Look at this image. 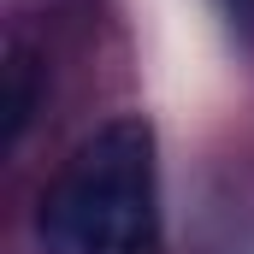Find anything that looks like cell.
Listing matches in <instances>:
<instances>
[{"instance_id":"obj_1","label":"cell","mask_w":254,"mask_h":254,"mask_svg":"<svg viewBox=\"0 0 254 254\" xmlns=\"http://www.w3.org/2000/svg\"><path fill=\"white\" fill-rule=\"evenodd\" d=\"M160 237L154 125L119 113L77 142L36 207L42 254H148Z\"/></svg>"},{"instance_id":"obj_2","label":"cell","mask_w":254,"mask_h":254,"mask_svg":"<svg viewBox=\"0 0 254 254\" xmlns=\"http://www.w3.org/2000/svg\"><path fill=\"white\" fill-rule=\"evenodd\" d=\"M0 77H6V101H0V113H6V154L24 142V130H30V113H36V54L12 36L6 42V65H0Z\"/></svg>"},{"instance_id":"obj_3","label":"cell","mask_w":254,"mask_h":254,"mask_svg":"<svg viewBox=\"0 0 254 254\" xmlns=\"http://www.w3.org/2000/svg\"><path fill=\"white\" fill-rule=\"evenodd\" d=\"M231 12H254V0H231Z\"/></svg>"}]
</instances>
